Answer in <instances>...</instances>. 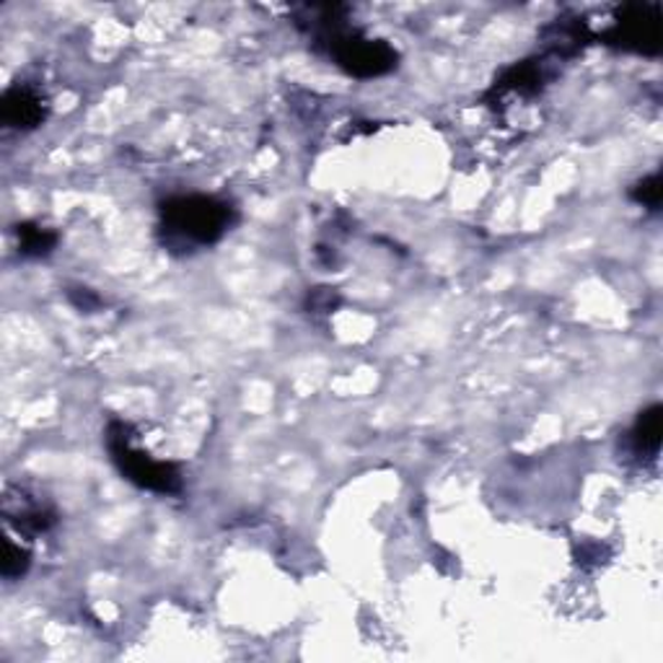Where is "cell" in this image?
Listing matches in <instances>:
<instances>
[{
  "label": "cell",
  "instance_id": "cell-9",
  "mask_svg": "<svg viewBox=\"0 0 663 663\" xmlns=\"http://www.w3.org/2000/svg\"><path fill=\"white\" fill-rule=\"evenodd\" d=\"M29 570V552L21 550L11 539H5V557H3V576L5 578H21Z\"/></svg>",
  "mask_w": 663,
  "mask_h": 663
},
{
  "label": "cell",
  "instance_id": "cell-2",
  "mask_svg": "<svg viewBox=\"0 0 663 663\" xmlns=\"http://www.w3.org/2000/svg\"><path fill=\"white\" fill-rule=\"evenodd\" d=\"M233 210L216 197L186 195L161 205V231L169 246H210L224 237Z\"/></svg>",
  "mask_w": 663,
  "mask_h": 663
},
{
  "label": "cell",
  "instance_id": "cell-8",
  "mask_svg": "<svg viewBox=\"0 0 663 663\" xmlns=\"http://www.w3.org/2000/svg\"><path fill=\"white\" fill-rule=\"evenodd\" d=\"M661 177L653 174V177H646L642 182H638L632 186V200L635 203H640L642 207H651V210H659L661 205Z\"/></svg>",
  "mask_w": 663,
  "mask_h": 663
},
{
  "label": "cell",
  "instance_id": "cell-3",
  "mask_svg": "<svg viewBox=\"0 0 663 663\" xmlns=\"http://www.w3.org/2000/svg\"><path fill=\"white\" fill-rule=\"evenodd\" d=\"M107 446L114 465L120 467V472L128 477L130 482H135L137 487L161 495H174L182 490V474H179V469L169 465V461H158L148 451L135 448L128 423H120V420L109 423Z\"/></svg>",
  "mask_w": 663,
  "mask_h": 663
},
{
  "label": "cell",
  "instance_id": "cell-7",
  "mask_svg": "<svg viewBox=\"0 0 663 663\" xmlns=\"http://www.w3.org/2000/svg\"><path fill=\"white\" fill-rule=\"evenodd\" d=\"M16 233H19L21 254H26V257H45V254H50L55 244H58V237L41 226L24 224L16 228Z\"/></svg>",
  "mask_w": 663,
  "mask_h": 663
},
{
  "label": "cell",
  "instance_id": "cell-5",
  "mask_svg": "<svg viewBox=\"0 0 663 663\" xmlns=\"http://www.w3.org/2000/svg\"><path fill=\"white\" fill-rule=\"evenodd\" d=\"M3 122L13 130H34L45 122V101L32 88H11L3 96Z\"/></svg>",
  "mask_w": 663,
  "mask_h": 663
},
{
  "label": "cell",
  "instance_id": "cell-6",
  "mask_svg": "<svg viewBox=\"0 0 663 663\" xmlns=\"http://www.w3.org/2000/svg\"><path fill=\"white\" fill-rule=\"evenodd\" d=\"M661 418H663L661 405H653V407H648L646 412H640L638 423H635L632 433H630L632 448L638 456H655V454H659V448H661Z\"/></svg>",
  "mask_w": 663,
  "mask_h": 663
},
{
  "label": "cell",
  "instance_id": "cell-1",
  "mask_svg": "<svg viewBox=\"0 0 663 663\" xmlns=\"http://www.w3.org/2000/svg\"><path fill=\"white\" fill-rule=\"evenodd\" d=\"M337 9H314L316 21H309L316 45L324 47L332 60L345 73L355 79H378L397 68V52L382 39L365 37L363 32L350 29L335 16Z\"/></svg>",
  "mask_w": 663,
  "mask_h": 663
},
{
  "label": "cell",
  "instance_id": "cell-4",
  "mask_svg": "<svg viewBox=\"0 0 663 663\" xmlns=\"http://www.w3.org/2000/svg\"><path fill=\"white\" fill-rule=\"evenodd\" d=\"M612 45L640 55L661 52V9L659 5H625L617 24L606 34Z\"/></svg>",
  "mask_w": 663,
  "mask_h": 663
}]
</instances>
